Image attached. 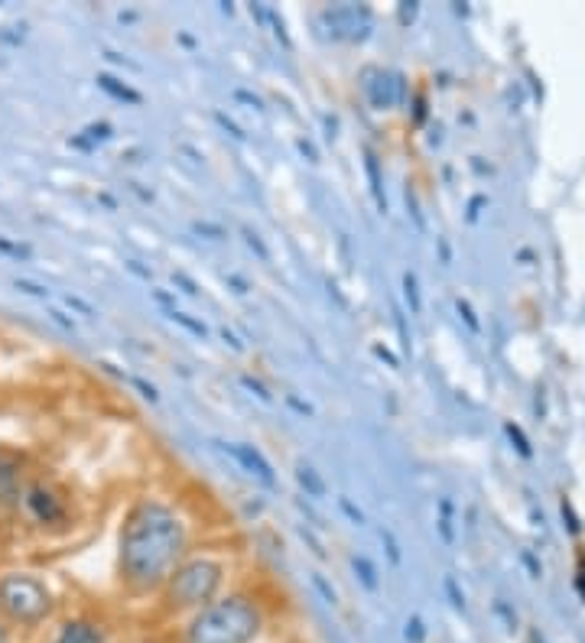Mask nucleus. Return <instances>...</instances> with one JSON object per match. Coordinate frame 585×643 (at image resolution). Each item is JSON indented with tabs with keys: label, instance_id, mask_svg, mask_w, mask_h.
<instances>
[{
	"label": "nucleus",
	"instance_id": "obj_36",
	"mask_svg": "<svg viewBox=\"0 0 585 643\" xmlns=\"http://www.w3.org/2000/svg\"><path fill=\"white\" fill-rule=\"evenodd\" d=\"M374 354H377V358H387L390 364H394V367H397V358H390V351H387L384 345H374Z\"/></svg>",
	"mask_w": 585,
	"mask_h": 643
},
{
	"label": "nucleus",
	"instance_id": "obj_13",
	"mask_svg": "<svg viewBox=\"0 0 585 643\" xmlns=\"http://www.w3.org/2000/svg\"><path fill=\"white\" fill-rule=\"evenodd\" d=\"M166 319H169V322H176V325H182V328H186V332H189V335H195V338H205V335H208V325H205V322L192 319V316H186V312H179V309H169V312H166Z\"/></svg>",
	"mask_w": 585,
	"mask_h": 643
},
{
	"label": "nucleus",
	"instance_id": "obj_11",
	"mask_svg": "<svg viewBox=\"0 0 585 643\" xmlns=\"http://www.w3.org/2000/svg\"><path fill=\"white\" fill-rule=\"evenodd\" d=\"M98 85H101L104 91H108L111 98H117V101H127V104H140V101H143L140 91H134L130 85H121L114 75H98Z\"/></svg>",
	"mask_w": 585,
	"mask_h": 643
},
{
	"label": "nucleus",
	"instance_id": "obj_22",
	"mask_svg": "<svg viewBox=\"0 0 585 643\" xmlns=\"http://www.w3.org/2000/svg\"><path fill=\"white\" fill-rule=\"evenodd\" d=\"M65 306H69V309H75V312H82V316H85V319H95V316H98V312H95V306H91V303H85V299H82V296H72V293H69V296H65Z\"/></svg>",
	"mask_w": 585,
	"mask_h": 643
},
{
	"label": "nucleus",
	"instance_id": "obj_8",
	"mask_svg": "<svg viewBox=\"0 0 585 643\" xmlns=\"http://www.w3.org/2000/svg\"><path fill=\"white\" fill-rule=\"evenodd\" d=\"M17 488H20V465H17V458L0 455V504H13V501H17Z\"/></svg>",
	"mask_w": 585,
	"mask_h": 643
},
{
	"label": "nucleus",
	"instance_id": "obj_14",
	"mask_svg": "<svg viewBox=\"0 0 585 643\" xmlns=\"http://www.w3.org/2000/svg\"><path fill=\"white\" fill-rule=\"evenodd\" d=\"M309 582H312V588H316V595L325 601V605H332V608L338 605V592L329 585V579H325L322 572H309Z\"/></svg>",
	"mask_w": 585,
	"mask_h": 643
},
{
	"label": "nucleus",
	"instance_id": "obj_29",
	"mask_svg": "<svg viewBox=\"0 0 585 643\" xmlns=\"http://www.w3.org/2000/svg\"><path fill=\"white\" fill-rule=\"evenodd\" d=\"M85 134H88V140H108L111 137V124H91Z\"/></svg>",
	"mask_w": 585,
	"mask_h": 643
},
{
	"label": "nucleus",
	"instance_id": "obj_27",
	"mask_svg": "<svg viewBox=\"0 0 585 643\" xmlns=\"http://www.w3.org/2000/svg\"><path fill=\"white\" fill-rule=\"evenodd\" d=\"M234 98H238V101H244V104H247V108H254L257 114H260V111H264V101H260L257 95H251V91H244V88H234Z\"/></svg>",
	"mask_w": 585,
	"mask_h": 643
},
{
	"label": "nucleus",
	"instance_id": "obj_16",
	"mask_svg": "<svg viewBox=\"0 0 585 643\" xmlns=\"http://www.w3.org/2000/svg\"><path fill=\"white\" fill-rule=\"evenodd\" d=\"M241 234H244V241H247V247H251V251H257V257L264 260V264H270V251H267V244L260 241V234L257 231H251V228H241Z\"/></svg>",
	"mask_w": 585,
	"mask_h": 643
},
{
	"label": "nucleus",
	"instance_id": "obj_25",
	"mask_svg": "<svg viewBox=\"0 0 585 643\" xmlns=\"http://www.w3.org/2000/svg\"><path fill=\"white\" fill-rule=\"evenodd\" d=\"M0 254H7V257H30V247H23V244H13L7 238H0Z\"/></svg>",
	"mask_w": 585,
	"mask_h": 643
},
{
	"label": "nucleus",
	"instance_id": "obj_35",
	"mask_svg": "<svg viewBox=\"0 0 585 643\" xmlns=\"http://www.w3.org/2000/svg\"><path fill=\"white\" fill-rule=\"evenodd\" d=\"M228 283L234 286V293H241V296L247 293V283H244L241 277H228Z\"/></svg>",
	"mask_w": 585,
	"mask_h": 643
},
{
	"label": "nucleus",
	"instance_id": "obj_9",
	"mask_svg": "<svg viewBox=\"0 0 585 643\" xmlns=\"http://www.w3.org/2000/svg\"><path fill=\"white\" fill-rule=\"evenodd\" d=\"M56 643H104V634L98 624H88V621H69L62 624L59 640Z\"/></svg>",
	"mask_w": 585,
	"mask_h": 643
},
{
	"label": "nucleus",
	"instance_id": "obj_30",
	"mask_svg": "<svg viewBox=\"0 0 585 643\" xmlns=\"http://www.w3.org/2000/svg\"><path fill=\"white\" fill-rule=\"evenodd\" d=\"M49 319L56 322L59 328H65V332H75V322L65 316V312H59V309H49Z\"/></svg>",
	"mask_w": 585,
	"mask_h": 643
},
{
	"label": "nucleus",
	"instance_id": "obj_34",
	"mask_svg": "<svg viewBox=\"0 0 585 643\" xmlns=\"http://www.w3.org/2000/svg\"><path fill=\"white\" fill-rule=\"evenodd\" d=\"M407 637H413V640H420V637H423L420 621H410V624H407Z\"/></svg>",
	"mask_w": 585,
	"mask_h": 643
},
{
	"label": "nucleus",
	"instance_id": "obj_10",
	"mask_svg": "<svg viewBox=\"0 0 585 643\" xmlns=\"http://www.w3.org/2000/svg\"><path fill=\"white\" fill-rule=\"evenodd\" d=\"M296 481H299V488L306 491V497H316V501H322V497H325V481L312 465L299 462L296 465Z\"/></svg>",
	"mask_w": 585,
	"mask_h": 643
},
{
	"label": "nucleus",
	"instance_id": "obj_1",
	"mask_svg": "<svg viewBox=\"0 0 585 643\" xmlns=\"http://www.w3.org/2000/svg\"><path fill=\"white\" fill-rule=\"evenodd\" d=\"M182 556V527L176 514L156 501H143L130 514L121 536L124 579L134 588H153L169 579Z\"/></svg>",
	"mask_w": 585,
	"mask_h": 643
},
{
	"label": "nucleus",
	"instance_id": "obj_3",
	"mask_svg": "<svg viewBox=\"0 0 585 643\" xmlns=\"http://www.w3.org/2000/svg\"><path fill=\"white\" fill-rule=\"evenodd\" d=\"M52 598L33 575H7L0 579V611L17 624H39L49 614Z\"/></svg>",
	"mask_w": 585,
	"mask_h": 643
},
{
	"label": "nucleus",
	"instance_id": "obj_19",
	"mask_svg": "<svg viewBox=\"0 0 585 643\" xmlns=\"http://www.w3.org/2000/svg\"><path fill=\"white\" fill-rule=\"evenodd\" d=\"M215 121H218L221 127H225V130H228V137H234V140H238V143H247V134H244V130H241L238 124H234V121H231V117H228L225 111H215Z\"/></svg>",
	"mask_w": 585,
	"mask_h": 643
},
{
	"label": "nucleus",
	"instance_id": "obj_26",
	"mask_svg": "<svg viewBox=\"0 0 585 643\" xmlns=\"http://www.w3.org/2000/svg\"><path fill=\"white\" fill-rule=\"evenodd\" d=\"M381 540H384V546H387V556H390V562H394V566H400V549H397L394 533H390V530H381Z\"/></svg>",
	"mask_w": 585,
	"mask_h": 643
},
{
	"label": "nucleus",
	"instance_id": "obj_28",
	"mask_svg": "<svg viewBox=\"0 0 585 643\" xmlns=\"http://www.w3.org/2000/svg\"><path fill=\"white\" fill-rule=\"evenodd\" d=\"M130 384H134V387H137V390H140L143 397H147L150 403L160 400V393H156V387H153V384H147V380H140V377H130Z\"/></svg>",
	"mask_w": 585,
	"mask_h": 643
},
{
	"label": "nucleus",
	"instance_id": "obj_17",
	"mask_svg": "<svg viewBox=\"0 0 585 643\" xmlns=\"http://www.w3.org/2000/svg\"><path fill=\"white\" fill-rule=\"evenodd\" d=\"M13 290H20L23 296H36V299H49L52 296L46 286H39L33 280H13Z\"/></svg>",
	"mask_w": 585,
	"mask_h": 643
},
{
	"label": "nucleus",
	"instance_id": "obj_21",
	"mask_svg": "<svg viewBox=\"0 0 585 643\" xmlns=\"http://www.w3.org/2000/svg\"><path fill=\"white\" fill-rule=\"evenodd\" d=\"M403 296H407V303H410L413 312H420V290H416L413 273H407V277H403Z\"/></svg>",
	"mask_w": 585,
	"mask_h": 643
},
{
	"label": "nucleus",
	"instance_id": "obj_12",
	"mask_svg": "<svg viewBox=\"0 0 585 643\" xmlns=\"http://www.w3.org/2000/svg\"><path fill=\"white\" fill-rule=\"evenodd\" d=\"M351 569H355V575L361 579V585L368 588V592H377V585H381V582H377V569L371 566L368 556H355V559H351Z\"/></svg>",
	"mask_w": 585,
	"mask_h": 643
},
{
	"label": "nucleus",
	"instance_id": "obj_33",
	"mask_svg": "<svg viewBox=\"0 0 585 643\" xmlns=\"http://www.w3.org/2000/svg\"><path fill=\"white\" fill-rule=\"evenodd\" d=\"M127 267H130V270H134V273H137V277H143V280H150V277H153V273H150V270H143V267L137 264V260H127Z\"/></svg>",
	"mask_w": 585,
	"mask_h": 643
},
{
	"label": "nucleus",
	"instance_id": "obj_6",
	"mask_svg": "<svg viewBox=\"0 0 585 643\" xmlns=\"http://www.w3.org/2000/svg\"><path fill=\"white\" fill-rule=\"evenodd\" d=\"M358 17H371L364 7H335V10H325V23L332 26L335 36H345L348 39V30H361V36H368V26H358Z\"/></svg>",
	"mask_w": 585,
	"mask_h": 643
},
{
	"label": "nucleus",
	"instance_id": "obj_20",
	"mask_svg": "<svg viewBox=\"0 0 585 643\" xmlns=\"http://www.w3.org/2000/svg\"><path fill=\"white\" fill-rule=\"evenodd\" d=\"M192 231H195V234H208V238H212V241H225V238H228L225 228H221V225H212V221H195Z\"/></svg>",
	"mask_w": 585,
	"mask_h": 643
},
{
	"label": "nucleus",
	"instance_id": "obj_37",
	"mask_svg": "<svg viewBox=\"0 0 585 643\" xmlns=\"http://www.w3.org/2000/svg\"><path fill=\"white\" fill-rule=\"evenodd\" d=\"M0 643H10V637H7V631L0 627Z\"/></svg>",
	"mask_w": 585,
	"mask_h": 643
},
{
	"label": "nucleus",
	"instance_id": "obj_15",
	"mask_svg": "<svg viewBox=\"0 0 585 643\" xmlns=\"http://www.w3.org/2000/svg\"><path fill=\"white\" fill-rule=\"evenodd\" d=\"M364 166H368V176H371V192H374V202L381 212H387V199L381 195V176H377V160H374V153L368 150V160H364Z\"/></svg>",
	"mask_w": 585,
	"mask_h": 643
},
{
	"label": "nucleus",
	"instance_id": "obj_24",
	"mask_svg": "<svg viewBox=\"0 0 585 643\" xmlns=\"http://www.w3.org/2000/svg\"><path fill=\"white\" fill-rule=\"evenodd\" d=\"M173 283H176V286H182V293H186V296H199V283H195L192 277H186V273H182V270H176V273H173Z\"/></svg>",
	"mask_w": 585,
	"mask_h": 643
},
{
	"label": "nucleus",
	"instance_id": "obj_7",
	"mask_svg": "<svg viewBox=\"0 0 585 643\" xmlns=\"http://www.w3.org/2000/svg\"><path fill=\"white\" fill-rule=\"evenodd\" d=\"M26 507H30L33 517L43 520V523H56V520L62 517L59 497L52 494L49 488H43V484H36V488H30V494H26Z\"/></svg>",
	"mask_w": 585,
	"mask_h": 643
},
{
	"label": "nucleus",
	"instance_id": "obj_5",
	"mask_svg": "<svg viewBox=\"0 0 585 643\" xmlns=\"http://www.w3.org/2000/svg\"><path fill=\"white\" fill-rule=\"evenodd\" d=\"M215 449L225 452L234 465H238L241 471H247L251 478H257L260 484H267V488H273V484H277L273 465L264 458V452L254 449V445H244V442H215Z\"/></svg>",
	"mask_w": 585,
	"mask_h": 643
},
{
	"label": "nucleus",
	"instance_id": "obj_2",
	"mask_svg": "<svg viewBox=\"0 0 585 643\" xmlns=\"http://www.w3.org/2000/svg\"><path fill=\"white\" fill-rule=\"evenodd\" d=\"M260 631V611L247 598L234 595L212 601L192 618L186 643H251Z\"/></svg>",
	"mask_w": 585,
	"mask_h": 643
},
{
	"label": "nucleus",
	"instance_id": "obj_23",
	"mask_svg": "<svg viewBox=\"0 0 585 643\" xmlns=\"http://www.w3.org/2000/svg\"><path fill=\"white\" fill-rule=\"evenodd\" d=\"M338 507H342V510H345V517H348L351 523H355V527H364V523H368V520H364V514H361V510H358L355 504H351V501H348V497H338Z\"/></svg>",
	"mask_w": 585,
	"mask_h": 643
},
{
	"label": "nucleus",
	"instance_id": "obj_18",
	"mask_svg": "<svg viewBox=\"0 0 585 643\" xmlns=\"http://www.w3.org/2000/svg\"><path fill=\"white\" fill-rule=\"evenodd\" d=\"M241 387H247V390H251V393H254V397H257L260 403H267V406L273 403V397H270V390H267L264 384H260V380H254V377H247V374H244V377H241Z\"/></svg>",
	"mask_w": 585,
	"mask_h": 643
},
{
	"label": "nucleus",
	"instance_id": "obj_32",
	"mask_svg": "<svg viewBox=\"0 0 585 643\" xmlns=\"http://www.w3.org/2000/svg\"><path fill=\"white\" fill-rule=\"evenodd\" d=\"M286 403H290V406H293V410H299V413H303V416H312V406H309V403H299L296 397H286Z\"/></svg>",
	"mask_w": 585,
	"mask_h": 643
},
{
	"label": "nucleus",
	"instance_id": "obj_31",
	"mask_svg": "<svg viewBox=\"0 0 585 643\" xmlns=\"http://www.w3.org/2000/svg\"><path fill=\"white\" fill-rule=\"evenodd\" d=\"M221 338H225V345L231 348V351H244V345H241V338L234 335V332H228V328H221Z\"/></svg>",
	"mask_w": 585,
	"mask_h": 643
},
{
	"label": "nucleus",
	"instance_id": "obj_4",
	"mask_svg": "<svg viewBox=\"0 0 585 643\" xmlns=\"http://www.w3.org/2000/svg\"><path fill=\"white\" fill-rule=\"evenodd\" d=\"M221 585V566L208 559H195L189 566L169 575V605L173 608H202L212 605Z\"/></svg>",
	"mask_w": 585,
	"mask_h": 643
}]
</instances>
